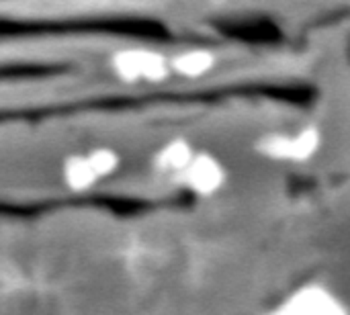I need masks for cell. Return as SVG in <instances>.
Listing matches in <instances>:
<instances>
[{
    "label": "cell",
    "mask_w": 350,
    "mask_h": 315,
    "mask_svg": "<svg viewBox=\"0 0 350 315\" xmlns=\"http://www.w3.org/2000/svg\"><path fill=\"white\" fill-rule=\"evenodd\" d=\"M191 160H193V156H191L189 146H185L180 141H174V143H170V146H166L162 150V154L158 156V166L162 170H166V172L180 174L189 166Z\"/></svg>",
    "instance_id": "4"
},
{
    "label": "cell",
    "mask_w": 350,
    "mask_h": 315,
    "mask_svg": "<svg viewBox=\"0 0 350 315\" xmlns=\"http://www.w3.org/2000/svg\"><path fill=\"white\" fill-rule=\"evenodd\" d=\"M64 182L72 191H88L92 184L98 182V176L86 156H72L64 164Z\"/></svg>",
    "instance_id": "3"
},
{
    "label": "cell",
    "mask_w": 350,
    "mask_h": 315,
    "mask_svg": "<svg viewBox=\"0 0 350 315\" xmlns=\"http://www.w3.org/2000/svg\"><path fill=\"white\" fill-rule=\"evenodd\" d=\"M88 160H90V164H92V168H94V172L98 176V180L105 178V176H109L111 172H115V168L119 164L117 154L111 152V150H105V148L90 152L88 154Z\"/></svg>",
    "instance_id": "5"
},
{
    "label": "cell",
    "mask_w": 350,
    "mask_h": 315,
    "mask_svg": "<svg viewBox=\"0 0 350 315\" xmlns=\"http://www.w3.org/2000/svg\"><path fill=\"white\" fill-rule=\"evenodd\" d=\"M269 315H350V312L330 287L310 283L289 293Z\"/></svg>",
    "instance_id": "1"
},
{
    "label": "cell",
    "mask_w": 350,
    "mask_h": 315,
    "mask_svg": "<svg viewBox=\"0 0 350 315\" xmlns=\"http://www.w3.org/2000/svg\"><path fill=\"white\" fill-rule=\"evenodd\" d=\"M185 184L195 191L197 195H213L215 191L221 189L224 184V170L221 166L209 158V156H199L189 162V166L180 172Z\"/></svg>",
    "instance_id": "2"
}]
</instances>
